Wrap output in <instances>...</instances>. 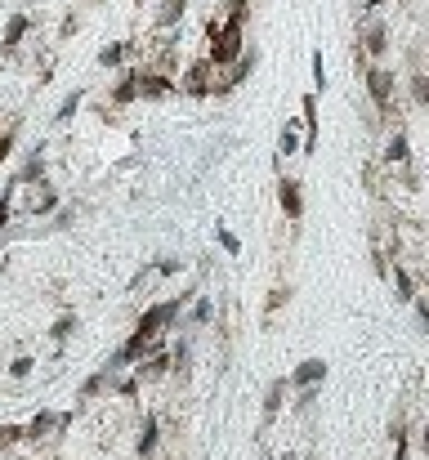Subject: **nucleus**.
<instances>
[{"label":"nucleus","mask_w":429,"mask_h":460,"mask_svg":"<svg viewBox=\"0 0 429 460\" xmlns=\"http://www.w3.org/2000/svg\"><path fill=\"white\" fill-rule=\"evenodd\" d=\"M27 14H14V19H9V27H5V41H0V49H5V54H9V49H19V41L27 36Z\"/></svg>","instance_id":"11"},{"label":"nucleus","mask_w":429,"mask_h":460,"mask_svg":"<svg viewBox=\"0 0 429 460\" xmlns=\"http://www.w3.org/2000/svg\"><path fill=\"white\" fill-rule=\"evenodd\" d=\"M210 317H214V304H210V300L202 295V300H197V304H192V313H188V322H192V327H206V322H210Z\"/></svg>","instance_id":"22"},{"label":"nucleus","mask_w":429,"mask_h":460,"mask_svg":"<svg viewBox=\"0 0 429 460\" xmlns=\"http://www.w3.org/2000/svg\"><path fill=\"white\" fill-rule=\"evenodd\" d=\"M19 442H27V429H23V424H0V451L19 447Z\"/></svg>","instance_id":"18"},{"label":"nucleus","mask_w":429,"mask_h":460,"mask_svg":"<svg viewBox=\"0 0 429 460\" xmlns=\"http://www.w3.org/2000/svg\"><path fill=\"white\" fill-rule=\"evenodd\" d=\"M139 94L143 98H166V94H175V81L170 76H139Z\"/></svg>","instance_id":"10"},{"label":"nucleus","mask_w":429,"mask_h":460,"mask_svg":"<svg viewBox=\"0 0 429 460\" xmlns=\"http://www.w3.org/2000/svg\"><path fill=\"white\" fill-rule=\"evenodd\" d=\"M407 157H411V143H407V134L398 130V134L389 139V148H385V161H389V165H407Z\"/></svg>","instance_id":"12"},{"label":"nucleus","mask_w":429,"mask_h":460,"mask_svg":"<svg viewBox=\"0 0 429 460\" xmlns=\"http://www.w3.org/2000/svg\"><path fill=\"white\" fill-rule=\"evenodd\" d=\"M121 58H125V45H108L103 54H98V63H103V67H117Z\"/></svg>","instance_id":"27"},{"label":"nucleus","mask_w":429,"mask_h":460,"mask_svg":"<svg viewBox=\"0 0 429 460\" xmlns=\"http://www.w3.org/2000/svg\"><path fill=\"white\" fill-rule=\"evenodd\" d=\"M277 206H282V215L291 219H304V193H300V179H282L277 183Z\"/></svg>","instance_id":"6"},{"label":"nucleus","mask_w":429,"mask_h":460,"mask_svg":"<svg viewBox=\"0 0 429 460\" xmlns=\"http://www.w3.org/2000/svg\"><path fill=\"white\" fill-rule=\"evenodd\" d=\"M389 282H393V291H398V300H403V304H416V300H420V295H416V282H411V272H407L403 264H393V268H389Z\"/></svg>","instance_id":"8"},{"label":"nucleus","mask_w":429,"mask_h":460,"mask_svg":"<svg viewBox=\"0 0 429 460\" xmlns=\"http://www.w3.org/2000/svg\"><path fill=\"white\" fill-rule=\"evenodd\" d=\"M68 424H72V412H49V407H41V412L31 416L23 429H27V442L36 447V442H54Z\"/></svg>","instance_id":"2"},{"label":"nucleus","mask_w":429,"mask_h":460,"mask_svg":"<svg viewBox=\"0 0 429 460\" xmlns=\"http://www.w3.org/2000/svg\"><path fill=\"white\" fill-rule=\"evenodd\" d=\"M36 188H41V193L27 201V215L36 219V215H49V210H58V193L49 188V183H36Z\"/></svg>","instance_id":"9"},{"label":"nucleus","mask_w":429,"mask_h":460,"mask_svg":"<svg viewBox=\"0 0 429 460\" xmlns=\"http://www.w3.org/2000/svg\"><path fill=\"white\" fill-rule=\"evenodd\" d=\"M286 300H291V286H273V291H269V309H264V313H269V317H273V313H277V309H282V304H286Z\"/></svg>","instance_id":"25"},{"label":"nucleus","mask_w":429,"mask_h":460,"mask_svg":"<svg viewBox=\"0 0 429 460\" xmlns=\"http://www.w3.org/2000/svg\"><path fill=\"white\" fill-rule=\"evenodd\" d=\"M76 108H81V90H76V94H68V98L58 103V116H54V121H58V126H68L72 116H76Z\"/></svg>","instance_id":"23"},{"label":"nucleus","mask_w":429,"mask_h":460,"mask_svg":"<svg viewBox=\"0 0 429 460\" xmlns=\"http://www.w3.org/2000/svg\"><path fill=\"white\" fill-rule=\"evenodd\" d=\"M0 134H5V130H0Z\"/></svg>","instance_id":"35"},{"label":"nucleus","mask_w":429,"mask_h":460,"mask_svg":"<svg viewBox=\"0 0 429 460\" xmlns=\"http://www.w3.org/2000/svg\"><path fill=\"white\" fill-rule=\"evenodd\" d=\"M184 5H188V0H166V9H161V27H175L179 19H184Z\"/></svg>","instance_id":"24"},{"label":"nucleus","mask_w":429,"mask_h":460,"mask_svg":"<svg viewBox=\"0 0 429 460\" xmlns=\"http://www.w3.org/2000/svg\"><path fill=\"white\" fill-rule=\"evenodd\" d=\"M326 380V362L322 357H304L300 367H291V389L300 394V389H318Z\"/></svg>","instance_id":"3"},{"label":"nucleus","mask_w":429,"mask_h":460,"mask_svg":"<svg viewBox=\"0 0 429 460\" xmlns=\"http://www.w3.org/2000/svg\"><path fill=\"white\" fill-rule=\"evenodd\" d=\"M72 331H76V313H63V317L54 322V327H49V335H54V344H58V349L72 339Z\"/></svg>","instance_id":"14"},{"label":"nucleus","mask_w":429,"mask_h":460,"mask_svg":"<svg viewBox=\"0 0 429 460\" xmlns=\"http://www.w3.org/2000/svg\"><path fill=\"white\" fill-rule=\"evenodd\" d=\"M210 63H237L242 58V23L228 19V23H210Z\"/></svg>","instance_id":"1"},{"label":"nucleus","mask_w":429,"mask_h":460,"mask_svg":"<svg viewBox=\"0 0 429 460\" xmlns=\"http://www.w3.org/2000/svg\"><path fill=\"white\" fill-rule=\"evenodd\" d=\"M420 451H425V460H429V424L420 429Z\"/></svg>","instance_id":"33"},{"label":"nucleus","mask_w":429,"mask_h":460,"mask_svg":"<svg viewBox=\"0 0 429 460\" xmlns=\"http://www.w3.org/2000/svg\"><path fill=\"white\" fill-rule=\"evenodd\" d=\"M367 94H371V103L381 112L393 108V76L385 72V67H371V72H367Z\"/></svg>","instance_id":"4"},{"label":"nucleus","mask_w":429,"mask_h":460,"mask_svg":"<svg viewBox=\"0 0 429 460\" xmlns=\"http://www.w3.org/2000/svg\"><path fill=\"white\" fill-rule=\"evenodd\" d=\"M31 371H36V357H31V353H19V357L9 362V376H14V380H27Z\"/></svg>","instance_id":"19"},{"label":"nucleus","mask_w":429,"mask_h":460,"mask_svg":"<svg viewBox=\"0 0 429 460\" xmlns=\"http://www.w3.org/2000/svg\"><path fill=\"white\" fill-rule=\"evenodd\" d=\"M54 224H58V228H72V224H76V206H63V210L54 215Z\"/></svg>","instance_id":"31"},{"label":"nucleus","mask_w":429,"mask_h":460,"mask_svg":"<svg viewBox=\"0 0 429 460\" xmlns=\"http://www.w3.org/2000/svg\"><path fill=\"white\" fill-rule=\"evenodd\" d=\"M411 94H416L420 108H429V76H416V81H411Z\"/></svg>","instance_id":"28"},{"label":"nucleus","mask_w":429,"mask_h":460,"mask_svg":"<svg viewBox=\"0 0 429 460\" xmlns=\"http://www.w3.org/2000/svg\"><path fill=\"white\" fill-rule=\"evenodd\" d=\"M362 45H367V54H385V27H381V23H367V31H362Z\"/></svg>","instance_id":"16"},{"label":"nucleus","mask_w":429,"mask_h":460,"mask_svg":"<svg viewBox=\"0 0 429 460\" xmlns=\"http://www.w3.org/2000/svg\"><path fill=\"white\" fill-rule=\"evenodd\" d=\"M411 309H416V317H420V327H425V335H429V300L420 295L416 304H411Z\"/></svg>","instance_id":"32"},{"label":"nucleus","mask_w":429,"mask_h":460,"mask_svg":"<svg viewBox=\"0 0 429 460\" xmlns=\"http://www.w3.org/2000/svg\"><path fill=\"white\" fill-rule=\"evenodd\" d=\"M31 179H36V183H45V148H36V152H31V157H27V165H23V175H19V183H31Z\"/></svg>","instance_id":"13"},{"label":"nucleus","mask_w":429,"mask_h":460,"mask_svg":"<svg viewBox=\"0 0 429 460\" xmlns=\"http://www.w3.org/2000/svg\"><path fill=\"white\" fill-rule=\"evenodd\" d=\"M282 460H300V456H295V451H286V456H282Z\"/></svg>","instance_id":"34"},{"label":"nucleus","mask_w":429,"mask_h":460,"mask_svg":"<svg viewBox=\"0 0 429 460\" xmlns=\"http://www.w3.org/2000/svg\"><path fill=\"white\" fill-rule=\"evenodd\" d=\"M112 98H117V103H135V98H143L139 94V76H121V85L112 90Z\"/></svg>","instance_id":"17"},{"label":"nucleus","mask_w":429,"mask_h":460,"mask_svg":"<svg viewBox=\"0 0 429 460\" xmlns=\"http://www.w3.org/2000/svg\"><path fill=\"white\" fill-rule=\"evenodd\" d=\"M14 143H19V130H14V126H9L5 134H0V165H5V161H9V152H14Z\"/></svg>","instance_id":"26"},{"label":"nucleus","mask_w":429,"mask_h":460,"mask_svg":"<svg viewBox=\"0 0 429 460\" xmlns=\"http://www.w3.org/2000/svg\"><path fill=\"white\" fill-rule=\"evenodd\" d=\"M277 152H282V157H295V152H304V143L295 139V121L282 130V139H277Z\"/></svg>","instance_id":"20"},{"label":"nucleus","mask_w":429,"mask_h":460,"mask_svg":"<svg viewBox=\"0 0 429 460\" xmlns=\"http://www.w3.org/2000/svg\"><path fill=\"white\" fill-rule=\"evenodd\" d=\"M19 193H23V183H19V179H14L5 193H0V228L9 224V215H14V201H19Z\"/></svg>","instance_id":"15"},{"label":"nucleus","mask_w":429,"mask_h":460,"mask_svg":"<svg viewBox=\"0 0 429 460\" xmlns=\"http://www.w3.org/2000/svg\"><path fill=\"white\" fill-rule=\"evenodd\" d=\"M313 90H326V67H322V54H313Z\"/></svg>","instance_id":"29"},{"label":"nucleus","mask_w":429,"mask_h":460,"mask_svg":"<svg viewBox=\"0 0 429 460\" xmlns=\"http://www.w3.org/2000/svg\"><path fill=\"white\" fill-rule=\"evenodd\" d=\"M179 268H184V260H175V255H166V260H161L153 272H161V277H170V272H179Z\"/></svg>","instance_id":"30"},{"label":"nucleus","mask_w":429,"mask_h":460,"mask_svg":"<svg viewBox=\"0 0 429 460\" xmlns=\"http://www.w3.org/2000/svg\"><path fill=\"white\" fill-rule=\"evenodd\" d=\"M214 242L224 246V255H242V242H237V232H228L224 224H214Z\"/></svg>","instance_id":"21"},{"label":"nucleus","mask_w":429,"mask_h":460,"mask_svg":"<svg viewBox=\"0 0 429 460\" xmlns=\"http://www.w3.org/2000/svg\"><path fill=\"white\" fill-rule=\"evenodd\" d=\"M286 389H291V376H277L269 389H264V402H259V412H264V429L277 420V412H282V398H286Z\"/></svg>","instance_id":"7"},{"label":"nucleus","mask_w":429,"mask_h":460,"mask_svg":"<svg viewBox=\"0 0 429 460\" xmlns=\"http://www.w3.org/2000/svg\"><path fill=\"white\" fill-rule=\"evenodd\" d=\"M157 442H161V416L157 412H143V424H139V438H135V451L143 460L157 456Z\"/></svg>","instance_id":"5"}]
</instances>
